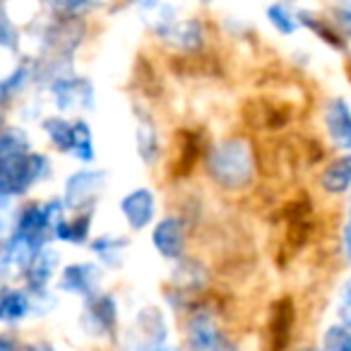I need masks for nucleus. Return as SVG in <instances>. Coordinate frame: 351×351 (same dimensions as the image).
I'll use <instances>...</instances> for the list:
<instances>
[{
	"label": "nucleus",
	"mask_w": 351,
	"mask_h": 351,
	"mask_svg": "<svg viewBox=\"0 0 351 351\" xmlns=\"http://www.w3.org/2000/svg\"><path fill=\"white\" fill-rule=\"evenodd\" d=\"M205 169L210 181L226 193H241L255 181V152L245 137L217 140L205 154Z\"/></svg>",
	"instance_id": "nucleus-1"
},
{
	"label": "nucleus",
	"mask_w": 351,
	"mask_h": 351,
	"mask_svg": "<svg viewBox=\"0 0 351 351\" xmlns=\"http://www.w3.org/2000/svg\"><path fill=\"white\" fill-rule=\"evenodd\" d=\"M53 176V161L44 152H5L0 154V197L20 200Z\"/></svg>",
	"instance_id": "nucleus-2"
},
{
	"label": "nucleus",
	"mask_w": 351,
	"mask_h": 351,
	"mask_svg": "<svg viewBox=\"0 0 351 351\" xmlns=\"http://www.w3.org/2000/svg\"><path fill=\"white\" fill-rule=\"evenodd\" d=\"M186 351H241L224 332L210 303H195L186 315Z\"/></svg>",
	"instance_id": "nucleus-3"
},
{
	"label": "nucleus",
	"mask_w": 351,
	"mask_h": 351,
	"mask_svg": "<svg viewBox=\"0 0 351 351\" xmlns=\"http://www.w3.org/2000/svg\"><path fill=\"white\" fill-rule=\"evenodd\" d=\"M169 344V317L156 306L140 308L123 335V351H164Z\"/></svg>",
	"instance_id": "nucleus-4"
},
{
	"label": "nucleus",
	"mask_w": 351,
	"mask_h": 351,
	"mask_svg": "<svg viewBox=\"0 0 351 351\" xmlns=\"http://www.w3.org/2000/svg\"><path fill=\"white\" fill-rule=\"evenodd\" d=\"M106 178V171L94 169V166H80L77 171H73L65 178L63 195H60L68 212H94L108 186Z\"/></svg>",
	"instance_id": "nucleus-5"
},
{
	"label": "nucleus",
	"mask_w": 351,
	"mask_h": 351,
	"mask_svg": "<svg viewBox=\"0 0 351 351\" xmlns=\"http://www.w3.org/2000/svg\"><path fill=\"white\" fill-rule=\"evenodd\" d=\"M104 272L106 269L97 263V260H82V263H68L60 267L58 277H56V291L65 293V296H75L80 301L97 296L101 291Z\"/></svg>",
	"instance_id": "nucleus-6"
},
{
	"label": "nucleus",
	"mask_w": 351,
	"mask_h": 351,
	"mask_svg": "<svg viewBox=\"0 0 351 351\" xmlns=\"http://www.w3.org/2000/svg\"><path fill=\"white\" fill-rule=\"evenodd\" d=\"M210 284V269L205 263L183 255L181 260H176L173 269H171V289L173 296L178 298L176 308L178 311H191L195 306V296H200Z\"/></svg>",
	"instance_id": "nucleus-7"
},
{
	"label": "nucleus",
	"mask_w": 351,
	"mask_h": 351,
	"mask_svg": "<svg viewBox=\"0 0 351 351\" xmlns=\"http://www.w3.org/2000/svg\"><path fill=\"white\" fill-rule=\"evenodd\" d=\"M118 322H121V313H118V303L111 293L99 291L97 296L82 301V327L89 337L116 339Z\"/></svg>",
	"instance_id": "nucleus-8"
},
{
	"label": "nucleus",
	"mask_w": 351,
	"mask_h": 351,
	"mask_svg": "<svg viewBox=\"0 0 351 351\" xmlns=\"http://www.w3.org/2000/svg\"><path fill=\"white\" fill-rule=\"evenodd\" d=\"M154 34L171 49L181 53H197L205 44V25L195 17L178 20V17H161L154 25Z\"/></svg>",
	"instance_id": "nucleus-9"
},
{
	"label": "nucleus",
	"mask_w": 351,
	"mask_h": 351,
	"mask_svg": "<svg viewBox=\"0 0 351 351\" xmlns=\"http://www.w3.org/2000/svg\"><path fill=\"white\" fill-rule=\"evenodd\" d=\"M149 243L159 253V258L169 260V263L181 260L188 250V229L183 217L166 215L159 221H154L152 224Z\"/></svg>",
	"instance_id": "nucleus-10"
},
{
	"label": "nucleus",
	"mask_w": 351,
	"mask_h": 351,
	"mask_svg": "<svg viewBox=\"0 0 351 351\" xmlns=\"http://www.w3.org/2000/svg\"><path fill=\"white\" fill-rule=\"evenodd\" d=\"M49 92L60 113L68 111H92L94 108V87L89 80L75 75H56L49 84Z\"/></svg>",
	"instance_id": "nucleus-11"
},
{
	"label": "nucleus",
	"mask_w": 351,
	"mask_h": 351,
	"mask_svg": "<svg viewBox=\"0 0 351 351\" xmlns=\"http://www.w3.org/2000/svg\"><path fill=\"white\" fill-rule=\"evenodd\" d=\"M118 212H121L123 221L128 224L130 231H145L152 229V224L156 221V212H159V200L156 193L147 186L132 188L118 202Z\"/></svg>",
	"instance_id": "nucleus-12"
},
{
	"label": "nucleus",
	"mask_w": 351,
	"mask_h": 351,
	"mask_svg": "<svg viewBox=\"0 0 351 351\" xmlns=\"http://www.w3.org/2000/svg\"><path fill=\"white\" fill-rule=\"evenodd\" d=\"M58 272H60V253L56 250L53 243H49L34 255V260L27 267L22 282L29 289L32 296H46V293H53L51 289H53Z\"/></svg>",
	"instance_id": "nucleus-13"
},
{
	"label": "nucleus",
	"mask_w": 351,
	"mask_h": 351,
	"mask_svg": "<svg viewBox=\"0 0 351 351\" xmlns=\"http://www.w3.org/2000/svg\"><path fill=\"white\" fill-rule=\"evenodd\" d=\"M322 128L335 149L351 152V106L346 99H327L322 108Z\"/></svg>",
	"instance_id": "nucleus-14"
},
{
	"label": "nucleus",
	"mask_w": 351,
	"mask_h": 351,
	"mask_svg": "<svg viewBox=\"0 0 351 351\" xmlns=\"http://www.w3.org/2000/svg\"><path fill=\"white\" fill-rule=\"evenodd\" d=\"M29 315H34V298L25 284L0 287V322L3 325H17Z\"/></svg>",
	"instance_id": "nucleus-15"
},
{
	"label": "nucleus",
	"mask_w": 351,
	"mask_h": 351,
	"mask_svg": "<svg viewBox=\"0 0 351 351\" xmlns=\"http://www.w3.org/2000/svg\"><path fill=\"white\" fill-rule=\"evenodd\" d=\"M317 186L325 195L339 197L351 191V152H341L330 159L317 176Z\"/></svg>",
	"instance_id": "nucleus-16"
},
{
	"label": "nucleus",
	"mask_w": 351,
	"mask_h": 351,
	"mask_svg": "<svg viewBox=\"0 0 351 351\" xmlns=\"http://www.w3.org/2000/svg\"><path fill=\"white\" fill-rule=\"evenodd\" d=\"M293 301L291 298H282L272 306L269 311V327H267V339L269 351H287L291 344V332H293Z\"/></svg>",
	"instance_id": "nucleus-17"
},
{
	"label": "nucleus",
	"mask_w": 351,
	"mask_h": 351,
	"mask_svg": "<svg viewBox=\"0 0 351 351\" xmlns=\"http://www.w3.org/2000/svg\"><path fill=\"white\" fill-rule=\"evenodd\" d=\"M128 248H130V239L125 234H99L89 241V250L104 269L123 267Z\"/></svg>",
	"instance_id": "nucleus-18"
},
{
	"label": "nucleus",
	"mask_w": 351,
	"mask_h": 351,
	"mask_svg": "<svg viewBox=\"0 0 351 351\" xmlns=\"http://www.w3.org/2000/svg\"><path fill=\"white\" fill-rule=\"evenodd\" d=\"M92 219L94 212H73V217H63L53 229V241L63 245H89Z\"/></svg>",
	"instance_id": "nucleus-19"
},
{
	"label": "nucleus",
	"mask_w": 351,
	"mask_h": 351,
	"mask_svg": "<svg viewBox=\"0 0 351 351\" xmlns=\"http://www.w3.org/2000/svg\"><path fill=\"white\" fill-rule=\"evenodd\" d=\"M135 149L140 154V159L145 161L147 166L156 164L161 156V137L159 130H156V123L152 116L142 113L137 116L135 123Z\"/></svg>",
	"instance_id": "nucleus-20"
},
{
	"label": "nucleus",
	"mask_w": 351,
	"mask_h": 351,
	"mask_svg": "<svg viewBox=\"0 0 351 351\" xmlns=\"http://www.w3.org/2000/svg\"><path fill=\"white\" fill-rule=\"evenodd\" d=\"M70 156L80 166H92L97 161L94 130L89 125V121H84V118H75L73 121V149H70Z\"/></svg>",
	"instance_id": "nucleus-21"
},
{
	"label": "nucleus",
	"mask_w": 351,
	"mask_h": 351,
	"mask_svg": "<svg viewBox=\"0 0 351 351\" xmlns=\"http://www.w3.org/2000/svg\"><path fill=\"white\" fill-rule=\"evenodd\" d=\"M41 130H44L46 140L51 142L58 154L70 156V149H73V121L65 118L63 113H56V116H46L41 121Z\"/></svg>",
	"instance_id": "nucleus-22"
},
{
	"label": "nucleus",
	"mask_w": 351,
	"mask_h": 351,
	"mask_svg": "<svg viewBox=\"0 0 351 351\" xmlns=\"http://www.w3.org/2000/svg\"><path fill=\"white\" fill-rule=\"evenodd\" d=\"M298 25L308 27V29L313 32V34L317 36L320 41H325L327 46H332L335 51H341L344 49V36L339 34V32H335L330 27V22L327 20H320L317 15H311V12H298Z\"/></svg>",
	"instance_id": "nucleus-23"
},
{
	"label": "nucleus",
	"mask_w": 351,
	"mask_h": 351,
	"mask_svg": "<svg viewBox=\"0 0 351 351\" xmlns=\"http://www.w3.org/2000/svg\"><path fill=\"white\" fill-rule=\"evenodd\" d=\"M29 80H32V65H27V63L17 65L10 75L0 77V106L8 104V101H12L17 94H22V89L27 87Z\"/></svg>",
	"instance_id": "nucleus-24"
},
{
	"label": "nucleus",
	"mask_w": 351,
	"mask_h": 351,
	"mask_svg": "<svg viewBox=\"0 0 351 351\" xmlns=\"http://www.w3.org/2000/svg\"><path fill=\"white\" fill-rule=\"evenodd\" d=\"M317 351H351V330L341 322H332L322 330Z\"/></svg>",
	"instance_id": "nucleus-25"
},
{
	"label": "nucleus",
	"mask_w": 351,
	"mask_h": 351,
	"mask_svg": "<svg viewBox=\"0 0 351 351\" xmlns=\"http://www.w3.org/2000/svg\"><path fill=\"white\" fill-rule=\"evenodd\" d=\"M267 20H269V25L284 36L293 34V32L298 29V17H293L291 12H289L284 5H279V3H274V5L267 8Z\"/></svg>",
	"instance_id": "nucleus-26"
},
{
	"label": "nucleus",
	"mask_w": 351,
	"mask_h": 351,
	"mask_svg": "<svg viewBox=\"0 0 351 351\" xmlns=\"http://www.w3.org/2000/svg\"><path fill=\"white\" fill-rule=\"evenodd\" d=\"M335 313H337V322H341V325L351 330V274L341 282L339 291H337Z\"/></svg>",
	"instance_id": "nucleus-27"
},
{
	"label": "nucleus",
	"mask_w": 351,
	"mask_h": 351,
	"mask_svg": "<svg viewBox=\"0 0 351 351\" xmlns=\"http://www.w3.org/2000/svg\"><path fill=\"white\" fill-rule=\"evenodd\" d=\"M97 0H51V5H53L56 12L65 17H77L80 12H84L87 8H92Z\"/></svg>",
	"instance_id": "nucleus-28"
},
{
	"label": "nucleus",
	"mask_w": 351,
	"mask_h": 351,
	"mask_svg": "<svg viewBox=\"0 0 351 351\" xmlns=\"http://www.w3.org/2000/svg\"><path fill=\"white\" fill-rule=\"evenodd\" d=\"M15 200H5L0 197V239H5L12 229V219H15Z\"/></svg>",
	"instance_id": "nucleus-29"
},
{
	"label": "nucleus",
	"mask_w": 351,
	"mask_h": 351,
	"mask_svg": "<svg viewBox=\"0 0 351 351\" xmlns=\"http://www.w3.org/2000/svg\"><path fill=\"white\" fill-rule=\"evenodd\" d=\"M339 250L341 258L351 265V191H349V210H346L344 224H341V236H339Z\"/></svg>",
	"instance_id": "nucleus-30"
},
{
	"label": "nucleus",
	"mask_w": 351,
	"mask_h": 351,
	"mask_svg": "<svg viewBox=\"0 0 351 351\" xmlns=\"http://www.w3.org/2000/svg\"><path fill=\"white\" fill-rule=\"evenodd\" d=\"M0 49H17V32L10 22L5 20V15H0Z\"/></svg>",
	"instance_id": "nucleus-31"
},
{
	"label": "nucleus",
	"mask_w": 351,
	"mask_h": 351,
	"mask_svg": "<svg viewBox=\"0 0 351 351\" xmlns=\"http://www.w3.org/2000/svg\"><path fill=\"white\" fill-rule=\"evenodd\" d=\"M0 351H25V346H20V341L10 335H0Z\"/></svg>",
	"instance_id": "nucleus-32"
},
{
	"label": "nucleus",
	"mask_w": 351,
	"mask_h": 351,
	"mask_svg": "<svg viewBox=\"0 0 351 351\" xmlns=\"http://www.w3.org/2000/svg\"><path fill=\"white\" fill-rule=\"evenodd\" d=\"M25 351H58L51 341L46 339H36V341H29V344H25Z\"/></svg>",
	"instance_id": "nucleus-33"
},
{
	"label": "nucleus",
	"mask_w": 351,
	"mask_h": 351,
	"mask_svg": "<svg viewBox=\"0 0 351 351\" xmlns=\"http://www.w3.org/2000/svg\"><path fill=\"white\" fill-rule=\"evenodd\" d=\"M339 20L346 29V36H351V12L349 10H339Z\"/></svg>",
	"instance_id": "nucleus-34"
},
{
	"label": "nucleus",
	"mask_w": 351,
	"mask_h": 351,
	"mask_svg": "<svg viewBox=\"0 0 351 351\" xmlns=\"http://www.w3.org/2000/svg\"><path fill=\"white\" fill-rule=\"evenodd\" d=\"M159 0H137V5H142V8H154Z\"/></svg>",
	"instance_id": "nucleus-35"
},
{
	"label": "nucleus",
	"mask_w": 351,
	"mask_h": 351,
	"mask_svg": "<svg viewBox=\"0 0 351 351\" xmlns=\"http://www.w3.org/2000/svg\"><path fill=\"white\" fill-rule=\"evenodd\" d=\"M341 3V10H349L351 12V0H339Z\"/></svg>",
	"instance_id": "nucleus-36"
},
{
	"label": "nucleus",
	"mask_w": 351,
	"mask_h": 351,
	"mask_svg": "<svg viewBox=\"0 0 351 351\" xmlns=\"http://www.w3.org/2000/svg\"><path fill=\"white\" fill-rule=\"evenodd\" d=\"M164 351H181V349H178V346H173V344H169V346H166Z\"/></svg>",
	"instance_id": "nucleus-37"
}]
</instances>
